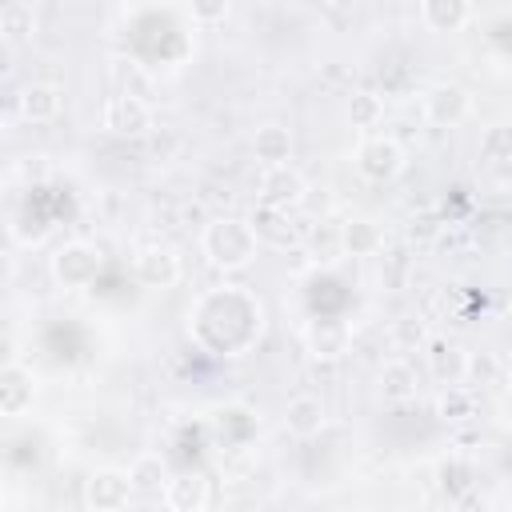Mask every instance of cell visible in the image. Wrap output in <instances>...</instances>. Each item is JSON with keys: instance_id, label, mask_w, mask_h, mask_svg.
<instances>
[{"instance_id": "1", "label": "cell", "mask_w": 512, "mask_h": 512, "mask_svg": "<svg viewBox=\"0 0 512 512\" xmlns=\"http://www.w3.org/2000/svg\"><path fill=\"white\" fill-rule=\"evenodd\" d=\"M200 252L212 268L220 272H240L260 256V236L252 228V220L240 216H216L204 224L200 232Z\"/></svg>"}, {"instance_id": "2", "label": "cell", "mask_w": 512, "mask_h": 512, "mask_svg": "<svg viewBox=\"0 0 512 512\" xmlns=\"http://www.w3.org/2000/svg\"><path fill=\"white\" fill-rule=\"evenodd\" d=\"M52 280H56V288H64V292H80V288H88V284H96V276H100V268H104V252L96 248V244H88V240H68V244H60L56 252H52Z\"/></svg>"}, {"instance_id": "3", "label": "cell", "mask_w": 512, "mask_h": 512, "mask_svg": "<svg viewBox=\"0 0 512 512\" xmlns=\"http://www.w3.org/2000/svg\"><path fill=\"white\" fill-rule=\"evenodd\" d=\"M356 172L368 180V184H392L404 168H408V152L400 148V140L392 136H364L356 144Z\"/></svg>"}, {"instance_id": "4", "label": "cell", "mask_w": 512, "mask_h": 512, "mask_svg": "<svg viewBox=\"0 0 512 512\" xmlns=\"http://www.w3.org/2000/svg\"><path fill=\"white\" fill-rule=\"evenodd\" d=\"M420 112L436 128H460L472 116V92L456 80H432L420 96Z\"/></svg>"}, {"instance_id": "5", "label": "cell", "mask_w": 512, "mask_h": 512, "mask_svg": "<svg viewBox=\"0 0 512 512\" xmlns=\"http://www.w3.org/2000/svg\"><path fill=\"white\" fill-rule=\"evenodd\" d=\"M256 196H260V204H268V208H284V212H292V208H300V204L308 200V180H304L300 168H292V164H276V168H264V172H260Z\"/></svg>"}, {"instance_id": "6", "label": "cell", "mask_w": 512, "mask_h": 512, "mask_svg": "<svg viewBox=\"0 0 512 512\" xmlns=\"http://www.w3.org/2000/svg\"><path fill=\"white\" fill-rule=\"evenodd\" d=\"M424 360H428V376H432L440 388L464 384L468 372H472V352H468L460 340H452V336H432Z\"/></svg>"}, {"instance_id": "7", "label": "cell", "mask_w": 512, "mask_h": 512, "mask_svg": "<svg viewBox=\"0 0 512 512\" xmlns=\"http://www.w3.org/2000/svg\"><path fill=\"white\" fill-rule=\"evenodd\" d=\"M136 496L132 472L128 468H96L84 484V504L96 512H116Z\"/></svg>"}, {"instance_id": "8", "label": "cell", "mask_w": 512, "mask_h": 512, "mask_svg": "<svg viewBox=\"0 0 512 512\" xmlns=\"http://www.w3.org/2000/svg\"><path fill=\"white\" fill-rule=\"evenodd\" d=\"M132 268H136V280H140L144 288H156V292L176 288L180 276H184V264H180L176 248H168V244H148V248H140Z\"/></svg>"}, {"instance_id": "9", "label": "cell", "mask_w": 512, "mask_h": 512, "mask_svg": "<svg viewBox=\"0 0 512 512\" xmlns=\"http://www.w3.org/2000/svg\"><path fill=\"white\" fill-rule=\"evenodd\" d=\"M100 124H104L112 136H144V132L152 128V108H148L144 96L120 92V96H112V100L104 104Z\"/></svg>"}, {"instance_id": "10", "label": "cell", "mask_w": 512, "mask_h": 512, "mask_svg": "<svg viewBox=\"0 0 512 512\" xmlns=\"http://www.w3.org/2000/svg\"><path fill=\"white\" fill-rule=\"evenodd\" d=\"M16 112L24 124H52L64 112V88L52 80H32L16 96Z\"/></svg>"}, {"instance_id": "11", "label": "cell", "mask_w": 512, "mask_h": 512, "mask_svg": "<svg viewBox=\"0 0 512 512\" xmlns=\"http://www.w3.org/2000/svg\"><path fill=\"white\" fill-rule=\"evenodd\" d=\"M36 400V376L32 368H24L20 360H8L0 368V412L8 420H20Z\"/></svg>"}, {"instance_id": "12", "label": "cell", "mask_w": 512, "mask_h": 512, "mask_svg": "<svg viewBox=\"0 0 512 512\" xmlns=\"http://www.w3.org/2000/svg\"><path fill=\"white\" fill-rule=\"evenodd\" d=\"M376 392H380V400H388V404H408V400H416V392H420V372H416V364L404 360V356L384 360L380 372H376Z\"/></svg>"}, {"instance_id": "13", "label": "cell", "mask_w": 512, "mask_h": 512, "mask_svg": "<svg viewBox=\"0 0 512 512\" xmlns=\"http://www.w3.org/2000/svg\"><path fill=\"white\" fill-rule=\"evenodd\" d=\"M324 424H328V404L316 392H300V396H292L284 404V428H288V436L312 440V436L324 432Z\"/></svg>"}, {"instance_id": "14", "label": "cell", "mask_w": 512, "mask_h": 512, "mask_svg": "<svg viewBox=\"0 0 512 512\" xmlns=\"http://www.w3.org/2000/svg\"><path fill=\"white\" fill-rule=\"evenodd\" d=\"M340 252L352 260H368L384 252V228L372 216H348L340 220Z\"/></svg>"}, {"instance_id": "15", "label": "cell", "mask_w": 512, "mask_h": 512, "mask_svg": "<svg viewBox=\"0 0 512 512\" xmlns=\"http://www.w3.org/2000/svg\"><path fill=\"white\" fill-rule=\"evenodd\" d=\"M160 496L172 512H204L212 500V484L200 472H180V476H168Z\"/></svg>"}, {"instance_id": "16", "label": "cell", "mask_w": 512, "mask_h": 512, "mask_svg": "<svg viewBox=\"0 0 512 512\" xmlns=\"http://www.w3.org/2000/svg\"><path fill=\"white\" fill-rule=\"evenodd\" d=\"M420 20L428 32L452 36L460 28H468L472 20V0H420Z\"/></svg>"}, {"instance_id": "17", "label": "cell", "mask_w": 512, "mask_h": 512, "mask_svg": "<svg viewBox=\"0 0 512 512\" xmlns=\"http://www.w3.org/2000/svg\"><path fill=\"white\" fill-rule=\"evenodd\" d=\"M252 156L260 168H276L292 160V128L284 124H260L252 132Z\"/></svg>"}, {"instance_id": "18", "label": "cell", "mask_w": 512, "mask_h": 512, "mask_svg": "<svg viewBox=\"0 0 512 512\" xmlns=\"http://www.w3.org/2000/svg\"><path fill=\"white\" fill-rule=\"evenodd\" d=\"M248 220H252L260 244H268V248H292V244L300 240V232H296V224L288 220L284 208H268V204H260Z\"/></svg>"}, {"instance_id": "19", "label": "cell", "mask_w": 512, "mask_h": 512, "mask_svg": "<svg viewBox=\"0 0 512 512\" xmlns=\"http://www.w3.org/2000/svg\"><path fill=\"white\" fill-rule=\"evenodd\" d=\"M304 340H308V352L316 356V360H340L344 352H348V324H328V320H320V324H312L308 332H304Z\"/></svg>"}, {"instance_id": "20", "label": "cell", "mask_w": 512, "mask_h": 512, "mask_svg": "<svg viewBox=\"0 0 512 512\" xmlns=\"http://www.w3.org/2000/svg\"><path fill=\"white\" fill-rule=\"evenodd\" d=\"M132 484H136V492H148V496H156V492H164V484H168V464H164V456L160 452H140L136 460H132Z\"/></svg>"}, {"instance_id": "21", "label": "cell", "mask_w": 512, "mask_h": 512, "mask_svg": "<svg viewBox=\"0 0 512 512\" xmlns=\"http://www.w3.org/2000/svg\"><path fill=\"white\" fill-rule=\"evenodd\" d=\"M436 416H440V420H468V416H476V392H472L468 384L440 388V396H436Z\"/></svg>"}, {"instance_id": "22", "label": "cell", "mask_w": 512, "mask_h": 512, "mask_svg": "<svg viewBox=\"0 0 512 512\" xmlns=\"http://www.w3.org/2000/svg\"><path fill=\"white\" fill-rule=\"evenodd\" d=\"M380 120H384V96H376V92H352L348 96V124L352 128L368 132Z\"/></svg>"}, {"instance_id": "23", "label": "cell", "mask_w": 512, "mask_h": 512, "mask_svg": "<svg viewBox=\"0 0 512 512\" xmlns=\"http://www.w3.org/2000/svg\"><path fill=\"white\" fill-rule=\"evenodd\" d=\"M0 32H4L8 44H24V40H32V32H36V16H32V8L20 4V0H12V4L4 8V16H0Z\"/></svg>"}, {"instance_id": "24", "label": "cell", "mask_w": 512, "mask_h": 512, "mask_svg": "<svg viewBox=\"0 0 512 512\" xmlns=\"http://www.w3.org/2000/svg\"><path fill=\"white\" fill-rule=\"evenodd\" d=\"M304 244H308V256L312 260H336V256H344L340 252V224H328V220H320L304 236Z\"/></svg>"}, {"instance_id": "25", "label": "cell", "mask_w": 512, "mask_h": 512, "mask_svg": "<svg viewBox=\"0 0 512 512\" xmlns=\"http://www.w3.org/2000/svg\"><path fill=\"white\" fill-rule=\"evenodd\" d=\"M480 156L492 164L512 160V124H488L480 132Z\"/></svg>"}, {"instance_id": "26", "label": "cell", "mask_w": 512, "mask_h": 512, "mask_svg": "<svg viewBox=\"0 0 512 512\" xmlns=\"http://www.w3.org/2000/svg\"><path fill=\"white\" fill-rule=\"evenodd\" d=\"M188 12L196 24H224L228 12H232V0H188Z\"/></svg>"}, {"instance_id": "27", "label": "cell", "mask_w": 512, "mask_h": 512, "mask_svg": "<svg viewBox=\"0 0 512 512\" xmlns=\"http://www.w3.org/2000/svg\"><path fill=\"white\" fill-rule=\"evenodd\" d=\"M496 184H500V192H512V160L496 164Z\"/></svg>"}, {"instance_id": "28", "label": "cell", "mask_w": 512, "mask_h": 512, "mask_svg": "<svg viewBox=\"0 0 512 512\" xmlns=\"http://www.w3.org/2000/svg\"><path fill=\"white\" fill-rule=\"evenodd\" d=\"M504 420L512 424V392H508V400H504Z\"/></svg>"}]
</instances>
